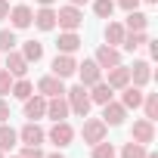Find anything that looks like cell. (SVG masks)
Masks as SVG:
<instances>
[{"instance_id":"1","label":"cell","mask_w":158,"mask_h":158,"mask_svg":"<svg viewBox=\"0 0 158 158\" xmlns=\"http://www.w3.org/2000/svg\"><path fill=\"white\" fill-rule=\"evenodd\" d=\"M65 99H68V109L74 112V115H81V118H87V112H90V93H87V87H71V90H65Z\"/></svg>"},{"instance_id":"2","label":"cell","mask_w":158,"mask_h":158,"mask_svg":"<svg viewBox=\"0 0 158 158\" xmlns=\"http://www.w3.org/2000/svg\"><path fill=\"white\" fill-rule=\"evenodd\" d=\"M81 22H84V13L77 10V6H71V3L56 13V25H59L62 31H77V28H81Z\"/></svg>"},{"instance_id":"3","label":"cell","mask_w":158,"mask_h":158,"mask_svg":"<svg viewBox=\"0 0 158 158\" xmlns=\"http://www.w3.org/2000/svg\"><path fill=\"white\" fill-rule=\"evenodd\" d=\"M106 133H109V124H106L102 118H90V121H84V143L96 146L99 139H106Z\"/></svg>"},{"instance_id":"4","label":"cell","mask_w":158,"mask_h":158,"mask_svg":"<svg viewBox=\"0 0 158 158\" xmlns=\"http://www.w3.org/2000/svg\"><path fill=\"white\" fill-rule=\"evenodd\" d=\"M74 71H77L74 56H71V53H56V59H53V74L65 81V77H71Z\"/></svg>"},{"instance_id":"5","label":"cell","mask_w":158,"mask_h":158,"mask_svg":"<svg viewBox=\"0 0 158 158\" xmlns=\"http://www.w3.org/2000/svg\"><path fill=\"white\" fill-rule=\"evenodd\" d=\"M37 90H40V96H65V84H62V77H56V74H47V77H40L37 81Z\"/></svg>"},{"instance_id":"6","label":"cell","mask_w":158,"mask_h":158,"mask_svg":"<svg viewBox=\"0 0 158 158\" xmlns=\"http://www.w3.org/2000/svg\"><path fill=\"white\" fill-rule=\"evenodd\" d=\"M77 74H81V87H93L96 81H102V68L93 59H87L84 65H77Z\"/></svg>"},{"instance_id":"7","label":"cell","mask_w":158,"mask_h":158,"mask_svg":"<svg viewBox=\"0 0 158 158\" xmlns=\"http://www.w3.org/2000/svg\"><path fill=\"white\" fill-rule=\"evenodd\" d=\"M124 118H127V109H124L121 102H112V99H109V102L102 106V121H106L109 127H118Z\"/></svg>"},{"instance_id":"8","label":"cell","mask_w":158,"mask_h":158,"mask_svg":"<svg viewBox=\"0 0 158 158\" xmlns=\"http://www.w3.org/2000/svg\"><path fill=\"white\" fill-rule=\"evenodd\" d=\"M130 136H133V143H152L155 139V127H152V121L149 118H139V121H133V130H130Z\"/></svg>"},{"instance_id":"9","label":"cell","mask_w":158,"mask_h":158,"mask_svg":"<svg viewBox=\"0 0 158 158\" xmlns=\"http://www.w3.org/2000/svg\"><path fill=\"white\" fill-rule=\"evenodd\" d=\"M71 139H74L71 124H68V121H56V124H53V130H50V143H56V146L62 149V146H68Z\"/></svg>"},{"instance_id":"10","label":"cell","mask_w":158,"mask_h":158,"mask_svg":"<svg viewBox=\"0 0 158 158\" xmlns=\"http://www.w3.org/2000/svg\"><path fill=\"white\" fill-rule=\"evenodd\" d=\"M68 112H71V109H68V99H65V96H50V99H47V115H50L53 121H65Z\"/></svg>"},{"instance_id":"11","label":"cell","mask_w":158,"mask_h":158,"mask_svg":"<svg viewBox=\"0 0 158 158\" xmlns=\"http://www.w3.org/2000/svg\"><path fill=\"white\" fill-rule=\"evenodd\" d=\"M93 62H96L99 68H115V65H121V53H118L115 47H99Z\"/></svg>"},{"instance_id":"12","label":"cell","mask_w":158,"mask_h":158,"mask_svg":"<svg viewBox=\"0 0 158 158\" xmlns=\"http://www.w3.org/2000/svg\"><path fill=\"white\" fill-rule=\"evenodd\" d=\"M6 71H10L13 77H25V74H28V62H25V56L16 53V50H10V53H6Z\"/></svg>"},{"instance_id":"13","label":"cell","mask_w":158,"mask_h":158,"mask_svg":"<svg viewBox=\"0 0 158 158\" xmlns=\"http://www.w3.org/2000/svg\"><path fill=\"white\" fill-rule=\"evenodd\" d=\"M112 90H124L127 84H130V68H124V65H115V68H109V81H106Z\"/></svg>"},{"instance_id":"14","label":"cell","mask_w":158,"mask_h":158,"mask_svg":"<svg viewBox=\"0 0 158 158\" xmlns=\"http://www.w3.org/2000/svg\"><path fill=\"white\" fill-rule=\"evenodd\" d=\"M44 115H47V96H28V99H25V118L37 121V118H44Z\"/></svg>"},{"instance_id":"15","label":"cell","mask_w":158,"mask_h":158,"mask_svg":"<svg viewBox=\"0 0 158 158\" xmlns=\"http://www.w3.org/2000/svg\"><path fill=\"white\" fill-rule=\"evenodd\" d=\"M19 139H22L25 146H40V143H44V130H40L34 121H28V124L19 130Z\"/></svg>"},{"instance_id":"16","label":"cell","mask_w":158,"mask_h":158,"mask_svg":"<svg viewBox=\"0 0 158 158\" xmlns=\"http://www.w3.org/2000/svg\"><path fill=\"white\" fill-rule=\"evenodd\" d=\"M10 19H13V28H28V25L34 22V13H31V6L19 3V6L10 13Z\"/></svg>"},{"instance_id":"17","label":"cell","mask_w":158,"mask_h":158,"mask_svg":"<svg viewBox=\"0 0 158 158\" xmlns=\"http://www.w3.org/2000/svg\"><path fill=\"white\" fill-rule=\"evenodd\" d=\"M34 25H37L40 31H53V28H56V10L40 6V10L34 13Z\"/></svg>"},{"instance_id":"18","label":"cell","mask_w":158,"mask_h":158,"mask_svg":"<svg viewBox=\"0 0 158 158\" xmlns=\"http://www.w3.org/2000/svg\"><path fill=\"white\" fill-rule=\"evenodd\" d=\"M121 106H124V109H139V106H143V90L133 87V84H127V87H124V96H121Z\"/></svg>"},{"instance_id":"19","label":"cell","mask_w":158,"mask_h":158,"mask_svg":"<svg viewBox=\"0 0 158 158\" xmlns=\"http://www.w3.org/2000/svg\"><path fill=\"white\" fill-rule=\"evenodd\" d=\"M149 77H152V71H149V62H133V68H130V81H133V87H143V84H149Z\"/></svg>"},{"instance_id":"20","label":"cell","mask_w":158,"mask_h":158,"mask_svg":"<svg viewBox=\"0 0 158 158\" xmlns=\"http://www.w3.org/2000/svg\"><path fill=\"white\" fill-rule=\"evenodd\" d=\"M77 47H81V37H77L74 31H65V34H59V40H56V50H59V53H74Z\"/></svg>"},{"instance_id":"21","label":"cell","mask_w":158,"mask_h":158,"mask_svg":"<svg viewBox=\"0 0 158 158\" xmlns=\"http://www.w3.org/2000/svg\"><path fill=\"white\" fill-rule=\"evenodd\" d=\"M112 93H115V90H112L106 81H96V84H93V93H90V102H99V106H106V102L112 99Z\"/></svg>"},{"instance_id":"22","label":"cell","mask_w":158,"mask_h":158,"mask_svg":"<svg viewBox=\"0 0 158 158\" xmlns=\"http://www.w3.org/2000/svg\"><path fill=\"white\" fill-rule=\"evenodd\" d=\"M124 34H127V28H124L121 22H109V25H106V40H109V47L121 44V40H124Z\"/></svg>"},{"instance_id":"23","label":"cell","mask_w":158,"mask_h":158,"mask_svg":"<svg viewBox=\"0 0 158 158\" xmlns=\"http://www.w3.org/2000/svg\"><path fill=\"white\" fill-rule=\"evenodd\" d=\"M16 139H19V133H16L10 124H0V152H10V149L16 146Z\"/></svg>"},{"instance_id":"24","label":"cell","mask_w":158,"mask_h":158,"mask_svg":"<svg viewBox=\"0 0 158 158\" xmlns=\"http://www.w3.org/2000/svg\"><path fill=\"white\" fill-rule=\"evenodd\" d=\"M10 93H13L16 99H22V102H25V99H28V96L34 93V87H31V81H25V77H19V81H13V90H10Z\"/></svg>"},{"instance_id":"25","label":"cell","mask_w":158,"mask_h":158,"mask_svg":"<svg viewBox=\"0 0 158 158\" xmlns=\"http://www.w3.org/2000/svg\"><path fill=\"white\" fill-rule=\"evenodd\" d=\"M146 40H149V37H146V31H130V34H124V40H121V44H124V50H130V53H133V50H139Z\"/></svg>"},{"instance_id":"26","label":"cell","mask_w":158,"mask_h":158,"mask_svg":"<svg viewBox=\"0 0 158 158\" xmlns=\"http://www.w3.org/2000/svg\"><path fill=\"white\" fill-rule=\"evenodd\" d=\"M146 25H149V16H143V13H136V10L127 13V28H130V31H146Z\"/></svg>"},{"instance_id":"27","label":"cell","mask_w":158,"mask_h":158,"mask_svg":"<svg viewBox=\"0 0 158 158\" xmlns=\"http://www.w3.org/2000/svg\"><path fill=\"white\" fill-rule=\"evenodd\" d=\"M22 56H25V62H40V56H44V47H40L37 40H28V44L22 47Z\"/></svg>"},{"instance_id":"28","label":"cell","mask_w":158,"mask_h":158,"mask_svg":"<svg viewBox=\"0 0 158 158\" xmlns=\"http://www.w3.org/2000/svg\"><path fill=\"white\" fill-rule=\"evenodd\" d=\"M93 13H96L99 19H112L115 3H112V0H93Z\"/></svg>"},{"instance_id":"29","label":"cell","mask_w":158,"mask_h":158,"mask_svg":"<svg viewBox=\"0 0 158 158\" xmlns=\"http://www.w3.org/2000/svg\"><path fill=\"white\" fill-rule=\"evenodd\" d=\"M143 106H146V118H149V121H155V118H158V93L143 96Z\"/></svg>"},{"instance_id":"30","label":"cell","mask_w":158,"mask_h":158,"mask_svg":"<svg viewBox=\"0 0 158 158\" xmlns=\"http://www.w3.org/2000/svg\"><path fill=\"white\" fill-rule=\"evenodd\" d=\"M121 155H124V158H146V146H143V143H127V146L121 149Z\"/></svg>"},{"instance_id":"31","label":"cell","mask_w":158,"mask_h":158,"mask_svg":"<svg viewBox=\"0 0 158 158\" xmlns=\"http://www.w3.org/2000/svg\"><path fill=\"white\" fill-rule=\"evenodd\" d=\"M93 158H115V146L106 143V139H99V143L93 146Z\"/></svg>"},{"instance_id":"32","label":"cell","mask_w":158,"mask_h":158,"mask_svg":"<svg viewBox=\"0 0 158 158\" xmlns=\"http://www.w3.org/2000/svg\"><path fill=\"white\" fill-rule=\"evenodd\" d=\"M16 47V34L13 31H0V53H10Z\"/></svg>"},{"instance_id":"33","label":"cell","mask_w":158,"mask_h":158,"mask_svg":"<svg viewBox=\"0 0 158 158\" xmlns=\"http://www.w3.org/2000/svg\"><path fill=\"white\" fill-rule=\"evenodd\" d=\"M13 81H16V77H13V74H10L6 68L0 71V96H3V93H10V90H13Z\"/></svg>"},{"instance_id":"34","label":"cell","mask_w":158,"mask_h":158,"mask_svg":"<svg viewBox=\"0 0 158 158\" xmlns=\"http://www.w3.org/2000/svg\"><path fill=\"white\" fill-rule=\"evenodd\" d=\"M19 158H44V152H40V149H37V146H25V149H22V155H19Z\"/></svg>"},{"instance_id":"35","label":"cell","mask_w":158,"mask_h":158,"mask_svg":"<svg viewBox=\"0 0 158 158\" xmlns=\"http://www.w3.org/2000/svg\"><path fill=\"white\" fill-rule=\"evenodd\" d=\"M118 6L130 13V10H136V6H139V0H118Z\"/></svg>"},{"instance_id":"36","label":"cell","mask_w":158,"mask_h":158,"mask_svg":"<svg viewBox=\"0 0 158 158\" xmlns=\"http://www.w3.org/2000/svg\"><path fill=\"white\" fill-rule=\"evenodd\" d=\"M6 118H10V106L0 99V124H6Z\"/></svg>"},{"instance_id":"37","label":"cell","mask_w":158,"mask_h":158,"mask_svg":"<svg viewBox=\"0 0 158 158\" xmlns=\"http://www.w3.org/2000/svg\"><path fill=\"white\" fill-rule=\"evenodd\" d=\"M10 16V0H0V19Z\"/></svg>"},{"instance_id":"38","label":"cell","mask_w":158,"mask_h":158,"mask_svg":"<svg viewBox=\"0 0 158 158\" xmlns=\"http://www.w3.org/2000/svg\"><path fill=\"white\" fill-rule=\"evenodd\" d=\"M68 3H71V6H81V3H87V0H68Z\"/></svg>"},{"instance_id":"39","label":"cell","mask_w":158,"mask_h":158,"mask_svg":"<svg viewBox=\"0 0 158 158\" xmlns=\"http://www.w3.org/2000/svg\"><path fill=\"white\" fill-rule=\"evenodd\" d=\"M37 3H40V6H53V0H37Z\"/></svg>"},{"instance_id":"40","label":"cell","mask_w":158,"mask_h":158,"mask_svg":"<svg viewBox=\"0 0 158 158\" xmlns=\"http://www.w3.org/2000/svg\"><path fill=\"white\" fill-rule=\"evenodd\" d=\"M44 158H65V155H59V152H56V155H44Z\"/></svg>"},{"instance_id":"41","label":"cell","mask_w":158,"mask_h":158,"mask_svg":"<svg viewBox=\"0 0 158 158\" xmlns=\"http://www.w3.org/2000/svg\"><path fill=\"white\" fill-rule=\"evenodd\" d=\"M146 158H158V155H155V152H146Z\"/></svg>"},{"instance_id":"42","label":"cell","mask_w":158,"mask_h":158,"mask_svg":"<svg viewBox=\"0 0 158 158\" xmlns=\"http://www.w3.org/2000/svg\"><path fill=\"white\" fill-rule=\"evenodd\" d=\"M146 3H158V0H146Z\"/></svg>"},{"instance_id":"43","label":"cell","mask_w":158,"mask_h":158,"mask_svg":"<svg viewBox=\"0 0 158 158\" xmlns=\"http://www.w3.org/2000/svg\"><path fill=\"white\" fill-rule=\"evenodd\" d=\"M0 158H3V152H0Z\"/></svg>"}]
</instances>
